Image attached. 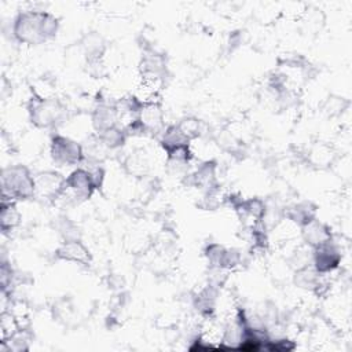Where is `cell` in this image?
<instances>
[{"instance_id": "6da1fadb", "label": "cell", "mask_w": 352, "mask_h": 352, "mask_svg": "<svg viewBox=\"0 0 352 352\" xmlns=\"http://www.w3.org/2000/svg\"><path fill=\"white\" fill-rule=\"evenodd\" d=\"M56 18L40 10H28L21 12L14 23V33L16 38L28 44H38L48 40L56 33Z\"/></svg>"}, {"instance_id": "7a4b0ae2", "label": "cell", "mask_w": 352, "mask_h": 352, "mask_svg": "<svg viewBox=\"0 0 352 352\" xmlns=\"http://www.w3.org/2000/svg\"><path fill=\"white\" fill-rule=\"evenodd\" d=\"M34 194V177L22 166L10 168L3 173V197L26 198Z\"/></svg>"}, {"instance_id": "3957f363", "label": "cell", "mask_w": 352, "mask_h": 352, "mask_svg": "<svg viewBox=\"0 0 352 352\" xmlns=\"http://www.w3.org/2000/svg\"><path fill=\"white\" fill-rule=\"evenodd\" d=\"M51 153L54 160L62 164H76L82 157L81 147L76 142H72L62 136H56L54 139Z\"/></svg>"}, {"instance_id": "277c9868", "label": "cell", "mask_w": 352, "mask_h": 352, "mask_svg": "<svg viewBox=\"0 0 352 352\" xmlns=\"http://www.w3.org/2000/svg\"><path fill=\"white\" fill-rule=\"evenodd\" d=\"M60 258L77 263H87L89 260L88 250L78 241H67L58 249Z\"/></svg>"}, {"instance_id": "5b68a950", "label": "cell", "mask_w": 352, "mask_h": 352, "mask_svg": "<svg viewBox=\"0 0 352 352\" xmlns=\"http://www.w3.org/2000/svg\"><path fill=\"white\" fill-rule=\"evenodd\" d=\"M18 221H19V213L16 212L15 206L11 204V201L8 204L3 201V209H1V227H3V230L15 227L18 224Z\"/></svg>"}]
</instances>
